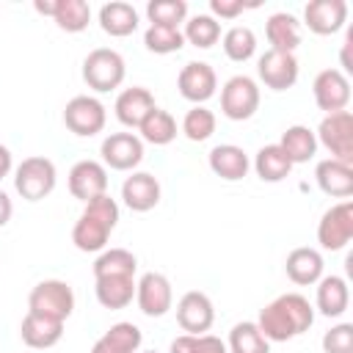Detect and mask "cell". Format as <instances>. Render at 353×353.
<instances>
[{"instance_id":"10","label":"cell","mask_w":353,"mask_h":353,"mask_svg":"<svg viewBox=\"0 0 353 353\" xmlns=\"http://www.w3.org/2000/svg\"><path fill=\"white\" fill-rule=\"evenodd\" d=\"M135 298H138V306L146 317H163L171 309V301H174L171 281L163 273H146L135 284Z\"/></svg>"},{"instance_id":"36","label":"cell","mask_w":353,"mask_h":353,"mask_svg":"<svg viewBox=\"0 0 353 353\" xmlns=\"http://www.w3.org/2000/svg\"><path fill=\"white\" fill-rule=\"evenodd\" d=\"M143 44L149 52H157V55H168V52H176L182 50L185 44V36L179 33V28H163V25H149V30L143 33Z\"/></svg>"},{"instance_id":"31","label":"cell","mask_w":353,"mask_h":353,"mask_svg":"<svg viewBox=\"0 0 353 353\" xmlns=\"http://www.w3.org/2000/svg\"><path fill=\"white\" fill-rule=\"evenodd\" d=\"M138 130H141L143 141H149L154 146H165V143H171L176 138V121H174V116L168 110H160V108H154L143 119V124Z\"/></svg>"},{"instance_id":"39","label":"cell","mask_w":353,"mask_h":353,"mask_svg":"<svg viewBox=\"0 0 353 353\" xmlns=\"http://www.w3.org/2000/svg\"><path fill=\"white\" fill-rule=\"evenodd\" d=\"M254 50H256V36H254L251 28L237 25V28L226 30V36H223V52L232 61H237V63L240 61H248L254 55Z\"/></svg>"},{"instance_id":"8","label":"cell","mask_w":353,"mask_h":353,"mask_svg":"<svg viewBox=\"0 0 353 353\" xmlns=\"http://www.w3.org/2000/svg\"><path fill=\"white\" fill-rule=\"evenodd\" d=\"M314 102L325 113H339L350 102V83L339 69H323L314 77Z\"/></svg>"},{"instance_id":"17","label":"cell","mask_w":353,"mask_h":353,"mask_svg":"<svg viewBox=\"0 0 353 353\" xmlns=\"http://www.w3.org/2000/svg\"><path fill=\"white\" fill-rule=\"evenodd\" d=\"M121 199L132 212H149V210H154L160 204V182L152 174L138 171V174L124 179Z\"/></svg>"},{"instance_id":"41","label":"cell","mask_w":353,"mask_h":353,"mask_svg":"<svg viewBox=\"0 0 353 353\" xmlns=\"http://www.w3.org/2000/svg\"><path fill=\"white\" fill-rule=\"evenodd\" d=\"M83 215H88V218H94V221H99L105 229H110V232H113V226L119 223V204H116L108 193H102V196H97V199L85 201Z\"/></svg>"},{"instance_id":"27","label":"cell","mask_w":353,"mask_h":353,"mask_svg":"<svg viewBox=\"0 0 353 353\" xmlns=\"http://www.w3.org/2000/svg\"><path fill=\"white\" fill-rule=\"evenodd\" d=\"M265 30H268V41L273 44L270 50L292 52L301 44V28H298V19L292 14H273L268 19Z\"/></svg>"},{"instance_id":"44","label":"cell","mask_w":353,"mask_h":353,"mask_svg":"<svg viewBox=\"0 0 353 353\" xmlns=\"http://www.w3.org/2000/svg\"><path fill=\"white\" fill-rule=\"evenodd\" d=\"M171 353H199V336L182 334L171 342Z\"/></svg>"},{"instance_id":"37","label":"cell","mask_w":353,"mask_h":353,"mask_svg":"<svg viewBox=\"0 0 353 353\" xmlns=\"http://www.w3.org/2000/svg\"><path fill=\"white\" fill-rule=\"evenodd\" d=\"M149 22L163 25V28H176L188 17V3L185 0H152L146 6Z\"/></svg>"},{"instance_id":"4","label":"cell","mask_w":353,"mask_h":353,"mask_svg":"<svg viewBox=\"0 0 353 353\" xmlns=\"http://www.w3.org/2000/svg\"><path fill=\"white\" fill-rule=\"evenodd\" d=\"M256 108H259V88H256V83L251 77L237 74V77H232L223 85V91H221V110H223L226 119L245 121V119H251L256 113Z\"/></svg>"},{"instance_id":"49","label":"cell","mask_w":353,"mask_h":353,"mask_svg":"<svg viewBox=\"0 0 353 353\" xmlns=\"http://www.w3.org/2000/svg\"><path fill=\"white\" fill-rule=\"evenodd\" d=\"M350 47H353V33H347V41H345V50H342V66H345V72H353V63H350Z\"/></svg>"},{"instance_id":"11","label":"cell","mask_w":353,"mask_h":353,"mask_svg":"<svg viewBox=\"0 0 353 353\" xmlns=\"http://www.w3.org/2000/svg\"><path fill=\"white\" fill-rule=\"evenodd\" d=\"M176 85H179V94L188 99V102H207L215 88H218V77H215V69L210 63H201V61H193V63H185L179 77H176Z\"/></svg>"},{"instance_id":"13","label":"cell","mask_w":353,"mask_h":353,"mask_svg":"<svg viewBox=\"0 0 353 353\" xmlns=\"http://www.w3.org/2000/svg\"><path fill=\"white\" fill-rule=\"evenodd\" d=\"M102 160L116 171H130L143 160V143L132 132H113L102 141Z\"/></svg>"},{"instance_id":"3","label":"cell","mask_w":353,"mask_h":353,"mask_svg":"<svg viewBox=\"0 0 353 353\" xmlns=\"http://www.w3.org/2000/svg\"><path fill=\"white\" fill-rule=\"evenodd\" d=\"M28 306H30V312H39V314H47L55 320H66L74 312V290L61 279H47L30 290Z\"/></svg>"},{"instance_id":"12","label":"cell","mask_w":353,"mask_h":353,"mask_svg":"<svg viewBox=\"0 0 353 353\" xmlns=\"http://www.w3.org/2000/svg\"><path fill=\"white\" fill-rule=\"evenodd\" d=\"M259 77L268 88L273 91H287L295 85L298 80V61L292 52H279V50H268L259 58Z\"/></svg>"},{"instance_id":"26","label":"cell","mask_w":353,"mask_h":353,"mask_svg":"<svg viewBox=\"0 0 353 353\" xmlns=\"http://www.w3.org/2000/svg\"><path fill=\"white\" fill-rule=\"evenodd\" d=\"M254 168H256V176L262 182H281V179L290 176L292 163H290V157L284 154V149L279 143H268V146L259 149V154L254 160Z\"/></svg>"},{"instance_id":"25","label":"cell","mask_w":353,"mask_h":353,"mask_svg":"<svg viewBox=\"0 0 353 353\" xmlns=\"http://www.w3.org/2000/svg\"><path fill=\"white\" fill-rule=\"evenodd\" d=\"M350 303V292H347V281L339 276H325L320 279L317 287V309L325 317H339Z\"/></svg>"},{"instance_id":"47","label":"cell","mask_w":353,"mask_h":353,"mask_svg":"<svg viewBox=\"0 0 353 353\" xmlns=\"http://www.w3.org/2000/svg\"><path fill=\"white\" fill-rule=\"evenodd\" d=\"M11 212H14V207H11V199H8V196L0 190V229H3V226L11 221Z\"/></svg>"},{"instance_id":"21","label":"cell","mask_w":353,"mask_h":353,"mask_svg":"<svg viewBox=\"0 0 353 353\" xmlns=\"http://www.w3.org/2000/svg\"><path fill=\"white\" fill-rule=\"evenodd\" d=\"M210 168L226 182H237L248 174V154L234 143H221L210 152Z\"/></svg>"},{"instance_id":"43","label":"cell","mask_w":353,"mask_h":353,"mask_svg":"<svg viewBox=\"0 0 353 353\" xmlns=\"http://www.w3.org/2000/svg\"><path fill=\"white\" fill-rule=\"evenodd\" d=\"M210 6H212V11H215L218 17H223V19H234V17H240L245 8H256V3H243V0H212Z\"/></svg>"},{"instance_id":"33","label":"cell","mask_w":353,"mask_h":353,"mask_svg":"<svg viewBox=\"0 0 353 353\" xmlns=\"http://www.w3.org/2000/svg\"><path fill=\"white\" fill-rule=\"evenodd\" d=\"M135 268L138 262L127 248H110L94 262V276H135Z\"/></svg>"},{"instance_id":"9","label":"cell","mask_w":353,"mask_h":353,"mask_svg":"<svg viewBox=\"0 0 353 353\" xmlns=\"http://www.w3.org/2000/svg\"><path fill=\"white\" fill-rule=\"evenodd\" d=\"M212 320H215L212 301L199 290L185 292L182 301L176 303V323L182 325V331H188L193 336H201L204 331H210Z\"/></svg>"},{"instance_id":"16","label":"cell","mask_w":353,"mask_h":353,"mask_svg":"<svg viewBox=\"0 0 353 353\" xmlns=\"http://www.w3.org/2000/svg\"><path fill=\"white\" fill-rule=\"evenodd\" d=\"M306 25L317 36H331L336 33L345 19H347V3L345 0H312L303 11Z\"/></svg>"},{"instance_id":"46","label":"cell","mask_w":353,"mask_h":353,"mask_svg":"<svg viewBox=\"0 0 353 353\" xmlns=\"http://www.w3.org/2000/svg\"><path fill=\"white\" fill-rule=\"evenodd\" d=\"M61 8V0H36V11L44 17H55Z\"/></svg>"},{"instance_id":"45","label":"cell","mask_w":353,"mask_h":353,"mask_svg":"<svg viewBox=\"0 0 353 353\" xmlns=\"http://www.w3.org/2000/svg\"><path fill=\"white\" fill-rule=\"evenodd\" d=\"M199 353H229V347H226L218 336L201 334V336H199Z\"/></svg>"},{"instance_id":"40","label":"cell","mask_w":353,"mask_h":353,"mask_svg":"<svg viewBox=\"0 0 353 353\" xmlns=\"http://www.w3.org/2000/svg\"><path fill=\"white\" fill-rule=\"evenodd\" d=\"M182 132L190 141H199V143L207 141L215 132V116H212V110H207L201 105H196L193 110H188L185 113V121H182Z\"/></svg>"},{"instance_id":"29","label":"cell","mask_w":353,"mask_h":353,"mask_svg":"<svg viewBox=\"0 0 353 353\" xmlns=\"http://www.w3.org/2000/svg\"><path fill=\"white\" fill-rule=\"evenodd\" d=\"M256 328H259L262 336L270 339V342H287V339L295 336V328H292L290 317L284 314V309L279 306V301L268 303V306L259 312V323H256Z\"/></svg>"},{"instance_id":"14","label":"cell","mask_w":353,"mask_h":353,"mask_svg":"<svg viewBox=\"0 0 353 353\" xmlns=\"http://www.w3.org/2000/svg\"><path fill=\"white\" fill-rule=\"evenodd\" d=\"M108 190V171L97 160H80L69 171V193L80 201H91Z\"/></svg>"},{"instance_id":"32","label":"cell","mask_w":353,"mask_h":353,"mask_svg":"<svg viewBox=\"0 0 353 353\" xmlns=\"http://www.w3.org/2000/svg\"><path fill=\"white\" fill-rule=\"evenodd\" d=\"M229 353H270V345L256 323H237L229 334Z\"/></svg>"},{"instance_id":"28","label":"cell","mask_w":353,"mask_h":353,"mask_svg":"<svg viewBox=\"0 0 353 353\" xmlns=\"http://www.w3.org/2000/svg\"><path fill=\"white\" fill-rule=\"evenodd\" d=\"M279 146L284 149V154L290 157L292 165L295 163H309L314 157V152H317V138H314V132L309 127L295 124V127H290L281 135V143Z\"/></svg>"},{"instance_id":"34","label":"cell","mask_w":353,"mask_h":353,"mask_svg":"<svg viewBox=\"0 0 353 353\" xmlns=\"http://www.w3.org/2000/svg\"><path fill=\"white\" fill-rule=\"evenodd\" d=\"M52 19H55V25H58L61 30H66V33H80V30H85L88 22H91V8H88L85 0H61V8H58V14H55Z\"/></svg>"},{"instance_id":"35","label":"cell","mask_w":353,"mask_h":353,"mask_svg":"<svg viewBox=\"0 0 353 353\" xmlns=\"http://www.w3.org/2000/svg\"><path fill=\"white\" fill-rule=\"evenodd\" d=\"M276 301H279V306L284 309V314L290 317V323H292V328H295V336L312 328V323H314V309L309 306V301H306L303 295L290 292V295H281V298H276Z\"/></svg>"},{"instance_id":"42","label":"cell","mask_w":353,"mask_h":353,"mask_svg":"<svg viewBox=\"0 0 353 353\" xmlns=\"http://www.w3.org/2000/svg\"><path fill=\"white\" fill-rule=\"evenodd\" d=\"M323 353H353V325L342 323L325 331L323 336Z\"/></svg>"},{"instance_id":"18","label":"cell","mask_w":353,"mask_h":353,"mask_svg":"<svg viewBox=\"0 0 353 353\" xmlns=\"http://www.w3.org/2000/svg\"><path fill=\"white\" fill-rule=\"evenodd\" d=\"M154 108H157V105H154V97H152V91L143 88V85H132V88L121 91L119 99H116V116H119V121H121L124 127H141L143 119H146Z\"/></svg>"},{"instance_id":"15","label":"cell","mask_w":353,"mask_h":353,"mask_svg":"<svg viewBox=\"0 0 353 353\" xmlns=\"http://www.w3.org/2000/svg\"><path fill=\"white\" fill-rule=\"evenodd\" d=\"M19 336L28 347L33 350H47L52 345L61 342L63 336V320H55V317H47V314H39V312H28L22 325H19Z\"/></svg>"},{"instance_id":"1","label":"cell","mask_w":353,"mask_h":353,"mask_svg":"<svg viewBox=\"0 0 353 353\" xmlns=\"http://www.w3.org/2000/svg\"><path fill=\"white\" fill-rule=\"evenodd\" d=\"M55 176L58 174H55L52 160L41 157V154H33V157H25L19 163L14 185H17V193L25 201H41L55 190Z\"/></svg>"},{"instance_id":"7","label":"cell","mask_w":353,"mask_h":353,"mask_svg":"<svg viewBox=\"0 0 353 353\" xmlns=\"http://www.w3.org/2000/svg\"><path fill=\"white\" fill-rule=\"evenodd\" d=\"M350 237H353V201H339L323 215L317 226V240L325 251H339L350 243Z\"/></svg>"},{"instance_id":"2","label":"cell","mask_w":353,"mask_h":353,"mask_svg":"<svg viewBox=\"0 0 353 353\" xmlns=\"http://www.w3.org/2000/svg\"><path fill=\"white\" fill-rule=\"evenodd\" d=\"M83 80L88 83V88H94L99 94L119 88L124 80V58L108 47L91 50L83 61Z\"/></svg>"},{"instance_id":"24","label":"cell","mask_w":353,"mask_h":353,"mask_svg":"<svg viewBox=\"0 0 353 353\" xmlns=\"http://www.w3.org/2000/svg\"><path fill=\"white\" fill-rule=\"evenodd\" d=\"M99 25H102V30L105 33H110V36H130V33H135V28H138V11L130 6V3H121V0H113V3H108V6H102V11H99Z\"/></svg>"},{"instance_id":"5","label":"cell","mask_w":353,"mask_h":353,"mask_svg":"<svg viewBox=\"0 0 353 353\" xmlns=\"http://www.w3.org/2000/svg\"><path fill=\"white\" fill-rule=\"evenodd\" d=\"M317 135H320V143L331 152L334 160H342V163L353 160V113L350 110L328 113L320 121Z\"/></svg>"},{"instance_id":"6","label":"cell","mask_w":353,"mask_h":353,"mask_svg":"<svg viewBox=\"0 0 353 353\" xmlns=\"http://www.w3.org/2000/svg\"><path fill=\"white\" fill-rule=\"evenodd\" d=\"M63 124L69 127V132L80 138H91L105 130V108L94 97H74L66 102Z\"/></svg>"},{"instance_id":"50","label":"cell","mask_w":353,"mask_h":353,"mask_svg":"<svg viewBox=\"0 0 353 353\" xmlns=\"http://www.w3.org/2000/svg\"><path fill=\"white\" fill-rule=\"evenodd\" d=\"M146 353H154V350H146Z\"/></svg>"},{"instance_id":"30","label":"cell","mask_w":353,"mask_h":353,"mask_svg":"<svg viewBox=\"0 0 353 353\" xmlns=\"http://www.w3.org/2000/svg\"><path fill=\"white\" fill-rule=\"evenodd\" d=\"M108 237H110V229H105L99 221L88 218V215H80V221L74 223L72 229V243L85 251V254H94V251H102L108 245Z\"/></svg>"},{"instance_id":"22","label":"cell","mask_w":353,"mask_h":353,"mask_svg":"<svg viewBox=\"0 0 353 353\" xmlns=\"http://www.w3.org/2000/svg\"><path fill=\"white\" fill-rule=\"evenodd\" d=\"M143 342V334L138 325L132 323H116L110 325V331L94 342L91 353H135Z\"/></svg>"},{"instance_id":"38","label":"cell","mask_w":353,"mask_h":353,"mask_svg":"<svg viewBox=\"0 0 353 353\" xmlns=\"http://www.w3.org/2000/svg\"><path fill=\"white\" fill-rule=\"evenodd\" d=\"M193 47H201V50H207V47H212L218 39H221V25L212 19V17H207V14H199V17H193L188 25H185V33H182Z\"/></svg>"},{"instance_id":"19","label":"cell","mask_w":353,"mask_h":353,"mask_svg":"<svg viewBox=\"0 0 353 353\" xmlns=\"http://www.w3.org/2000/svg\"><path fill=\"white\" fill-rule=\"evenodd\" d=\"M317 185L334 199H347L353 193V165L334 157L317 163Z\"/></svg>"},{"instance_id":"48","label":"cell","mask_w":353,"mask_h":353,"mask_svg":"<svg viewBox=\"0 0 353 353\" xmlns=\"http://www.w3.org/2000/svg\"><path fill=\"white\" fill-rule=\"evenodd\" d=\"M8 171H11V152L0 143V179H3Z\"/></svg>"},{"instance_id":"20","label":"cell","mask_w":353,"mask_h":353,"mask_svg":"<svg viewBox=\"0 0 353 353\" xmlns=\"http://www.w3.org/2000/svg\"><path fill=\"white\" fill-rule=\"evenodd\" d=\"M284 270L292 284L309 287V284L320 281V276H323V256L314 248H295V251H290Z\"/></svg>"},{"instance_id":"23","label":"cell","mask_w":353,"mask_h":353,"mask_svg":"<svg viewBox=\"0 0 353 353\" xmlns=\"http://www.w3.org/2000/svg\"><path fill=\"white\" fill-rule=\"evenodd\" d=\"M135 281L132 276H102L97 279V301L105 309H124L132 303Z\"/></svg>"}]
</instances>
